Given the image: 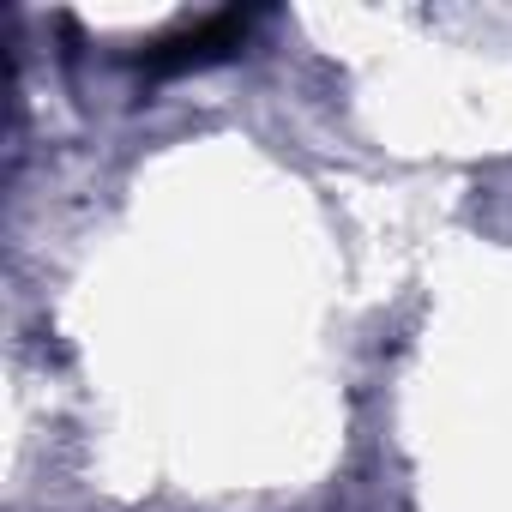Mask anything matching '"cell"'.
Here are the masks:
<instances>
[{
  "label": "cell",
  "mask_w": 512,
  "mask_h": 512,
  "mask_svg": "<svg viewBox=\"0 0 512 512\" xmlns=\"http://www.w3.org/2000/svg\"><path fill=\"white\" fill-rule=\"evenodd\" d=\"M241 37H247V19L241 13H217V19H199V25L151 43L145 49V67L151 73H181V67H199V61H217V55L241 49Z\"/></svg>",
  "instance_id": "6da1fadb"
}]
</instances>
